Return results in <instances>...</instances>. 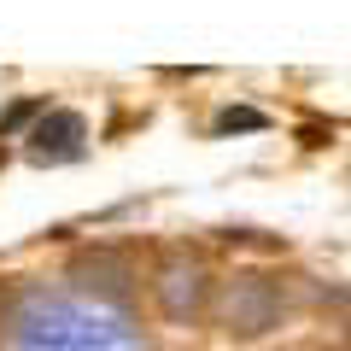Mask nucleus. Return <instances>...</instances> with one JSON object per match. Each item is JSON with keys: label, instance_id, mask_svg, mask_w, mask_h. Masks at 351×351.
<instances>
[{"label": "nucleus", "instance_id": "39448f33", "mask_svg": "<svg viewBox=\"0 0 351 351\" xmlns=\"http://www.w3.org/2000/svg\"><path fill=\"white\" fill-rule=\"evenodd\" d=\"M36 112H41V100H18V106H12V112L0 117V135H12V129H24V123H29V117H36Z\"/></svg>", "mask_w": 351, "mask_h": 351}, {"label": "nucleus", "instance_id": "20e7f679", "mask_svg": "<svg viewBox=\"0 0 351 351\" xmlns=\"http://www.w3.org/2000/svg\"><path fill=\"white\" fill-rule=\"evenodd\" d=\"M269 117L263 112H252V106H228L223 117H217V135H234V129H263Z\"/></svg>", "mask_w": 351, "mask_h": 351}, {"label": "nucleus", "instance_id": "f257e3e1", "mask_svg": "<svg viewBox=\"0 0 351 351\" xmlns=\"http://www.w3.org/2000/svg\"><path fill=\"white\" fill-rule=\"evenodd\" d=\"M223 316H228V334H263V328H276V316H281V293L269 287L263 276H240L234 287H228V299H223Z\"/></svg>", "mask_w": 351, "mask_h": 351}, {"label": "nucleus", "instance_id": "423d86ee", "mask_svg": "<svg viewBox=\"0 0 351 351\" xmlns=\"http://www.w3.org/2000/svg\"><path fill=\"white\" fill-rule=\"evenodd\" d=\"M328 135H334V123H304V147H328Z\"/></svg>", "mask_w": 351, "mask_h": 351}, {"label": "nucleus", "instance_id": "7ed1b4c3", "mask_svg": "<svg viewBox=\"0 0 351 351\" xmlns=\"http://www.w3.org/2000/svg\"><path fill=\"white\" fill-rule=\"evenodd\" d=\"M199 304H205V269L199 263H170L164 269V311L176 322H188V316H199Z\"/></svg>", "mask_w": 351, "mask_h": 351}, {"label": "nucleus", "instance_id": "f03ea898", "mask_svg": "<svg viewBox=\"0 0 351 351\" xmlns=\"http://www.w3.org/2000/svg\"><path fill=\"white\" fill-rule=\"evenodd\" d=\"M82 135H88V129H82V117H76V112H47L36 123V135H29V141H36L29 152H36L41 164H64V158L82 152Z\"/></svg>", "mask_w": 351, "mask_h": 351}]
</instances>
